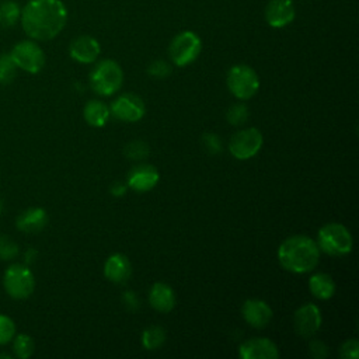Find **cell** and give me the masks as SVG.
Masks as SVG:
<instances>
[{
    "mask_svg": "<svg viewBox=\"0 0 359 359\" xmlns=\"http://www.w3.org/2000/svg\"><path fill=\"white\" fill-rule=\"evenodd\" d=\"M24 32L34 41H50L67 22V10L62 0H29L21 8Z\"/></svg>",
    "mask_w": 359,
    "mask_h": 359,
    "instance_id": "cell-1",
    "label": "cell"
},
{
    "mask_svg": "<svg viewBox=\"0 0 359 359\" xmlns=\"http://www.w3.org/2000/svg\"><path fill=\"white\" fill-rule=\"evenodd\" d=\"M278 259L289 272H310L318 264L320 248L317 243L307 236H292L279 245Z\"/></svg>",
    "mask_w": 359,
    "mask_h": 359,
    "instance_id": "cell-2",
    "label": "cell"
},
{
    "mask_svg": "<svg viewBox=\"0 0 359 359\" xmlns=\"http://www.w3.org/2000/svg\"><path fill=\"white\" fill-rule=\"evenodd\" d=\"M123 83V72L112 59H104L90 73L91 88L100 95H112Z\"/></svg>",
    "mask_w": 359,
    "mask_h": 359,
    "instance_id": "cell-3",
    "label": "cell"
},
{
    "mask_svg": "<svg viewBox=\"0 0 359 359\" xmlns=\"http://www.w3.org/2000/svg\"><path fill=\"white\" fill-rule=\"evenodd\" d=\"M352 236L341 223H328L318 230L317 245L321 251L332 257H341L352 250Z\"/></svg>",
    "mask_w": 359,
    "mask_h": 359,
    "instance_id": "cell-4",
    "label": "cell"
},
{
    "mask_svg": "<svg viewBox=\"0 0 359 359\" xmlns=\"http://www.w3.org/2000/svg\"><path fill=\"white\" fill-rule=\"evenodd\" d=\"M3 285L10 297L24 300L32 294L35 289V278L27 265L13 264L4 272Z\"/></svg>",
    "mask_w": 359,
    "mask_h": 359,
    "instance_id": "cell-5",
    "label": "cell"
},
{
    "mask_svg": "<svg viewBox=\"0 0 359 359\" xmlns=\"http://www.w3.org/2000/svg\"><path fill=\"white\" fill-rule=\"evenodd\" d=\"M227 87L238 100L251 98L259 88V79L255 70L247 65H234L227 72Z\"/></svg>",
    "mask_w": 359,
    "mask_h": 359,
    "instance_id": "cell-6",
    "label": "cell"
},
{
    "mask_svg": "<svg viewBox=\"0 0 359 359\" xmlns=\"http://www.w3.org/2000/svg\"><path fill=\"white\" fill-rule=\"evenodd\" d=\"M202 50L201 38L192 31H182L175 35L168 46V55L174 65L182 67L192 63Z\"/></svg>",
    "mask_w": 359,
    "mask_h": 359,
    "instance_id": "cell-7",
    "label": "cell"
},
{
    "mask_svg": "<svg viewBox=\"0 0 359 359\" xmlns=\"http://www.w3.org/2000/svg\"><path fill=\"white\" fill-rule=\"evenodd\" d=\"M18 69L36 74L45 66V53L34 39H24L17 42L8 52Z\"/></svg>",
    "mask_w": 359,
    "mask_h": 359,
    "instance_id": "cell-8",
    "label": "cell"
},
{
    "mask_svg": "<svg viewBox=\"0 0 359 359\" xmlns=\"http://www.w3.org/2000/svg\"><path fill=\"white\" fill-rule=\"evenodd\" d=\"M262 142V133L257 128H247L231 136L229 150L233 157L238 160H247L259 151Z\"/></svg>",
    "mask_w": 359,
    "mask_h": 359,
    "instance_id": "cell-9",
    "label": "cell"
},
{
    "mask_svg": "<svg viewBox=\"0 0 359 359\" xmlns=\"http://www.w3.org/2000/svg\"><path fill=\"white\" fill-rule=\"evenodd\" d=\"M112 115L125 122H136L144 115V102L143 100L132 93H126L118 97L112 104L111 109Z\"/></svg>",
    "mask_w": 359,
    "mask_h": 359,
    "instance_id": "cell-10",
    "label": "cell"
},
{
    "mask_svg": "<svg viewBox=\"0 0 359 359\" xmlns=\"http://www.w3.org/2000/svg\"><path fill=\"white\" fill-rule=\"evenodd\" d=\"M296 332L303 338L313 337L321 325V313L317 306L307 303L299 307L293 316Z\"/></svg>",
    "mask_w": 359,
    "mask_h": 359,
    "instance_id": "cell-11",
    "label": "cell"
},
{
    "mask_svg": "<svg viewBox=\"0 0 359 359\" xmlns=\"http://www.w3.org/2000/svg\"><path fill=\"white\" fill-rule=\"evenodd\" d=\"M296 15L292 0H269L265 7V21L273 28L289 25Z\"/></svg>",
    "mask_w": 359,
    "mask_h": 359,
    "instance_id": "cell-12",
    "label": "cell"
},
{
    "mask_svg": "<svg viewBox=\"0 0 359 359\" xmlns=\"http://www.w3.org/2000/svg\"><path fill=\"white\" fill-rule=\"evenodd\" d=\"M238 353L243 359H276V345L268 338H251L240 345Z\"/></svg>",
    "mask_w": 359,
    "mask_h": 359,
    "instance_id": "cell-13",
    "label": "cell"
},
{
    "mask_svg": "<svg viewBox=\"0 0 359 359\" xmlns=\"http://www.w3.org/2000/svg\"><path fill=\"white\" fill-rule=\"evenodd\" d=\"M101 46L94 36L80 35L74 38L69 46L72 59L79 63H93L100 56Z\"/></svg>",
    "mask_w": 359,
    "mask_h": 359,
    "instance_id": "cell-14",
    "label": "cell"
},
{
    "mask_svg": "<svg viewBox=\"0 0 359 359\" xmlns=\"http://www.w3.org/2000/svg\"><path fill=\"white\" fill-rule=\"evenodd\" d=\"M158 182V172L150 164H139L128 174V185L133 191L146 192L154 188Z\"/></svg>",
    "mask_w": 359,
    "mask_h": 359,
    "instance_id": "cell-15",
    "label": "cell"
},
{
    "mask_svg": "<svg viewBox=\"0 0 359 359\" xmlns=\"http://www.w3.org/2000/svg\"><path fill=\"white\" fill-rule=\"evenodd\" d=\"M243 318L254 328H264L272 318L271 307L259 299H248L244 302L243 309Z\"/></svg>",
    "mask_w": 359,
    "mask_h": 359,
    "instance_id": "cell-16",
    "label": "cell"
},
{
    "mask_svg": "<svg viewBox=\"0 0 359 359\" xmlns=\"http://www.w3.org/2000/svg\"><path fill=\"white\" fill-rule=\"evenodd\" d=\"M48 223V213L42 208H29L21 212L15 220V226L24 233H38Z\"/></svg>",
    "mask_w": 359,
    "mask_h": 359,
    "instance_id": "cell-17",
    "label": "cell"
},
{
    "mask_svg": "<svg viewBox=\"0 0 359 359\" xmlns=\"http://www.w3.org/2000/svg\"><path fill=\"white\" fill-rule=\"evenodd\" d=\"M104 273L107 279H109L114 283L126 282L132 273V266L128 257L123 254L111 255L104 265Z\"/></svg>",
    "mask_w": 359,
    "mask_h": 359,
    "instance_id": "cell-18",
    "label": "cell"
},
{
    "mask_svg": "<svg viewBox=\"0 0 359 359\" xmlns=\"http://www.w3.org/2000/svg\"><path fill=\"white\" fill-rule=\"evenodd\" d=\"M149 303L154 310L168 313L175 306V293L167 283L157 282L149 292Z\"/></svg>",
    "mask_w": 359,
    "mask_h": 359,
    "instance_id": "cell-19",
    "label": "cell"
},
{
    "mask_svg": "<svg viewBox=\"0 0 359 359\" xmlns=\"http://www.w3.org/2000/svg\"><path fill=\"white\" fill-rule=\"evenodd\" d=\"M309 287L313 296L321 300L330 299L335 293V282L328 273H314L309 280Z\"/></svg>",
    "mask_w": 359,
    "mask_h": 359,
    "instance_id": "cell-20",
    "label": "cell"
},
{
    "mask_svg": "<svg viewBox=\"0 0 359 359\" xmlns=\"http://www.w3.org/2000/svg\"><path fill=\"white\" fill-rule=\"evenodd\" d=\"M83 114H84V119L88 125L101 128L107 123L111 111L104 102H101L98 100H91L86 104Z\"/></svg>",
    "mask_w": 359,
    "mask_h": 359,
    "instance_id": "cell-21",
    "label": "cell"
},
{
    "mask_svg": "<svg viewBox=\"0 0 359 359\" xmlns=\"http://www.w3.org/2000/svg\"><path fill=\"white\" fill-rule=\"evenodd\" d=\"M21 17V7L14 0L0 1V25L10 28L14 27Z\"/></svg>",
    "mask_w": 359,
    "mask_h": 359,
    "instance_id": "cell-22",
    "label": "cell"
},
{
    "mask_svg": "<svg viewBox=\"0 0 359 359\" xmlns=\"http://www.w3.org/2000/svg\"><path fill=\"white\" fill-rule=\"evenodd\" d=\"M13 341V353L20 359H28L35 349L34 339L27 334H15Z\"/></svg>",
    "mask_w": 359,
    "mask_h": 359,
    "instance_id": "cell-23",
    "label": "cell"
},
{
    "mask_svg": "<svg viewBox=\"0 0 359 359\" xmlns=\"http://www.w3.org/2000/svg\"><path fill=\"white\" fill-rule=\"evenodd\" d=\"M164 341H165V331L157 325L146 328L142 334V344L149 351L160 348L164 344Z\"/></svg>",
    "mask_w": 359,
    "mask_h": 359,
    "instance_id": "cell-24",
    "label": "cell"
},
{
    "mask_svg": "<svg viewBox=\"0 0 359 359\" xmlns=\"http://www.w3.org/2000/svg\"><path fill=\"white\" fill-rule=\"evenodd\" d=\"M17 65L10 53L0 55V84H10L17 76Z\"/></svg>",
    "mask_w": 359,
    "mask_h": 359,
    "instance_id": "cell-25",
    "label": "cell"
},
{
    "mask_svg": "<svg viewBox=\"0 0 359 359\" xmlns=\"http://www.w3.org/2000/svg\"><path fill=\"white\" fill-rule=\"evenodd\" d=\"M18 254V244L7 234L0 236V259L10 261Z\"/></svg>",
    "mask_w": 359,
    "mask_h": 359,
    "instance_id": "cell-26",
    "label": "cell"
},
{
    "mask_svg": "<svg viewBox=\"0 0 359 359\" xmlns=\"http://www.w3.org/2000/svg\"><path fill=\"white\" fill-rule=\"evenodd\" d=\"M15 332V323L8 316L0 314V346L11 342Z\"/></svg>",
    "mask_w": 359,
    "mask_h": 359,
    "instance_id": "cell-27",
    "label": "cell"
},
{
    "mask_svg": "<svg viewBox=\"0 0 359 359\" xmlns=\"http://www.w3.org/2000/svg\"><path fill=\"white\" fill-rule=\"evenodd\" d=\"M125 154L130 160H142L149 154V146L143 140H133L126 144Z\"/></svg>",
    "mask_w": 359,
    "mask_h": 359,
    "instance_id": "cell-28",
    "label": "cell"
},
{
    "mask_svg": "<svg viewBox=\"0 0 359 359\" xmlns=\"http://www.w3.org/2000/svg\"><path fill=\"white\" fill-rule=\"evenodd\" d=\"M226 118L230 122V125H243L248 119V108L244 104H234L229 108Z\"/></svg>",
    "mask_w": 359,
    "mask_h": 359,
    "instance_id": "cell-29",
    "label": "cell"
},
{
    "mask_svg": "<svg viewBox=\"0 0 359 359\" xmlns=\"http://www.w3.org/2000/svg\"><path fill=\"white\" fill-rule=\"evenodd\" d=\"M147 72L150 76L157 79H164L171 73V66L165 60H154L149 65Z\"/></svg>",
    "mask_w": 359,
    "mask_h": 359,
    "instance_id": "cell-30",
    "label": "cell"
},
{
    "mask_svg": "<svg viewBox=\"0 0 359 359\" xmlns=\"http://www.w3.org/2000/svg\"><path fill=\"white\" fill-rule=\"evenodd\" d=\"M341 356L345 359H358L359 342L356 339H348L341 346Z\"/></svg>",
    "mask_w": 359,
    "mask_h": 359,
    "instance_id": "cell-31",
    "label": "cell"
},
{
    "mask_svg": "<svg viewBox=\"0 0 359 359\" xmlns=\"http://www.w3.org/2000/svg\"><path fill=\"white\" fill-rule=\"evenodd\" d=\"M310 355L313 358L323 359V358L328 356V346L324 342H321V341H311V344H310Z\"/></svg>",
    "mask_w": 359,
    "mask_h": 359,
    "instance_id": "cell-32",
    "label": "cell"
},
{
    "mask_svg": "<svg viewBox=\"0 0 359 359\" xmlns=\"http://www.w3.org/2000/svg\"><path fill=\"white\" fill-rule=\"evenodd\" d=\"M203 143L206 146V149L210 151V153H219L220 151V139L217 137V135L215 133H206L203 136Z\"/></svg>",
    "mask_w": 359,
    "mask_h": 359,
    "instance_id": "cell-33",
    "label": "cell"
},
{
    "mask_svg": "<svg viewBox=\"0 0 359 359\" xmlns=\"http://www.w3.org/2000/svg\"><path fill=\"white\" fill-rule=\"evenodd\" d=\"M126 192V187L121 182H115L112 187H111V194L112 195H116V196H121Z\"/></svg>",
    "mask_w": 359,
    "mask_h": 359,
    "instance_id": "cell-34",
    "label": "cell"
},
{
    "mask_svg": "<svg viewBox=\"0 0 359 359\" xmlns=\"http://www.w3.org/2000/svg\"><path fill=\"white\" fill-rule=\"evenodd\" d=\"M1 210H3V201L0 199V213H1Z\"/></svg>",
    "mask_w": 359,
    "mask_h": 359,
    "instance_id": "cell-35",
    "label": "cell"
}]
</instances>
